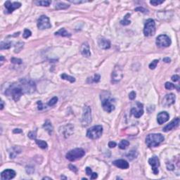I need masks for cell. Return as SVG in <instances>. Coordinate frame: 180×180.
I'll use <instances>...</instances> for the list:
<instances>
[{"mask_svg": "<svg viewBox=\"0 0 180 180\" xmlns=\"http://www.w3.org/2000/svg\"><path fill=\"white\" fill-rule=\"evenodd\" d=\"M135 11H140V12H142V13H147V10H146L145 8H143V7H137L136 8H135Z\"/></svg>", "mask_w": 180, "mask_h": 180, "instance_id": "obj_42", "label": "cell"}, {"mask_svg": "<svg viewBox=\"0 0 180 180\" xmlns=\"http://www.w3.org/2000/svg\"><path fill=\"white\" fill-rule=\"evenodd\" d=\"M0 49L1 50H3V49H9L11 46V42H2L1 43L0 45Z\"/></svg>", "mask_w": 180, "mask_h": 180, "instance_id": "obj_29", "label": "cell"}, {"mask_svg": "<svg viewBox=\"0 0 180 180\" xmlns=\"http://www.w3.org/2000/svg\"><path fill=\"white\" fill-rule=\"evenodd\" d=\"M69 168L70 169V170L73 171L74 172H76L77 171H78V169H77V168H76V167H75V166L73 165H70Z\"/></svg>", "mask_w": 180, "mask_h": 180, "instance_id": "obj_45", "label": "cell"}, {"mask_svg": "<svg viewBox=\"0 0 180 180\" xmlns=\"http://www.w3.org/2000/svg\"><path fill=\"white\" fill-rule=\"evenodd\" d=\"M164 139L161 134H150L146 138V143L148 147H156L163 142Z\"/></svg>", "mask_w": 180, "mask_h": 180, "instance_id": "obj_2", "label": "cell"}, {"mask_svg": "<svg viewBox=\"0 0 180 180\" xmlns=\"http://www.w3.org/2000/svg\"><path fill=\"white\" fill-rule=\"evenodd\" d=\"M36 136H37V132L36 131H33L29 132L28 136L32 139H36Z\"/></svg>", "mask_w": 180, "mask_h": 180, "instance_id": "obj_40", "label": "cell"}, {"mask_svg": "<svg viewBox=\"0 0 180 180\" xmlns=\"http://www.w3.org/2000/svg\"><path fill=\"white\" fill-rule=\"evenodd\" d=\"M58 101V98L56 96H54L53 98H51L50 101H49V102H48V105H49V106H54Z\"/></svg>", "mask_w": 180, "mask_h": 180, "instance_id": "obj_34", "label": "cell"}, {"mask_svg": "<svg viewBox=\"0 0 180 180\" xmlns=\"http://www.w3.org/2000/svg\"><path fill=\"white\" fill-rule=\"evenodd\" d=\"M35 4L38 6H49L51 1H37L35 2Z\"/></svg>", "mask_w": 180, "mask_h": 180, "instance_id": "obj_30", "label": "cell"}, {"mask_svg": "<svg viewBox=\"0 0 180 180\" xmlns=\"http://www.w3.org/2000/svg\"><path fill=\"white\" fill-rule=\"evenodd\" d=\"M55 35H59L61 37H70L71 34L68 33L65 28H61L55 33Z\"/></svg>", "mask_w": 180, "mask_h": 180, "instance_id": "obj_22", "label": "cell"}, {"mask_svg": "<svg viewBox=\"0 0 180 180\" xmlns=\"http://www.w3.org/2000/svg\"><path fill=\"white\" fill-rule=\"evenodd\" d=\"M156 33V23L154 20L151 18L148 19L146 21L145 25H144V28H143V34L145 36L148 37V36H153L155 35Z\"/></svg>", "mask_w": 180, "mask_h": 180, "instance_id": "obj_6", "label": "cell"}, {"mask_svg": "<svg viewBox=\"0 0 180 180\" xmlns=\"http://www.w3.org/2000/svg\"><path fill=\"white\" fill-rule=\"evenodd\" d=\"M135 97H136V93H135V91H131V92L130 93V94H129V98H130V100H134Z\"/></svg>", "mask_w": 180, "mask_h": 180, "instance_id": "obj_41", "label": "cell"}, {"mask_svg": "<svg viewBox=\"0 0 180 180\" xmlns=\"http://www.w3.org/2000/svg\"><path fill=\"white\" fill-rule=\"evenodd\" d=\"M19 83L24 91V94H32L36 90L35 84L31 80L21 79L19 81Z\"/></svg>", "mask_w": 180, "mask_h": 180, "instance_id": "obj_3", "label": "cell"}, {"mask_svg": "<svg viewBox=\"0 0 180 180\" xmlns=\"http://www.w3.org/2000/svg\"><path fill=\"white\" fill-rule=\"evenodd\" d=\"M85 152L82 148H77L68 152L66 154V158L70 161H75L78 159H80L85 156Z\"/></svg>", "mask_w": 180, "mask_h": 180, "instance_id": "obj_4", "label": "cell"}, {"mask_svg": "<svg viewBox=\"0 0 180 180\" xmlns=\"http://www.w3.org/2000/svg\"><path fill=\"white\" fill-rule=\"evenodd\" d=\"M97 177H98V175H97L96 173H95V172H92V174L91 175L90 179H91V180H95V179H96Z\"/></svg>", "mask_w": 180, "mask_h": 180, "instance_id": "obj_46", "label": "cell"}, {"mask_svg": "<svg viewBox=\"0 0 180 180\" xmlns=\"http://www.w3.org/2000/svg\"><path fill=\"white\" fill-rule=\"evenodd\" d=\"M158 62H159V61L157 60V59L154 60V61H153L149 64V68L151 70L155 69L156 68V66H157V65H158Z\"/></svg>", "mask_w": 180, "mask_h": 180, "instance_id": "obj_33", "label": "cell"}, {"mask_svg": "<svg viewBox=\"0 0 180 180\" xmlns=\"http://www.w3.org/2000/svg\"><path fill=\"white\" fill-rule=\"evenodd\" d=\"M132 114L136 118H139L143 114V104L141 103H136V107L133 108L131 110Z\"/></svg>", "mask_w": 180, "mask_h": 180, "instance_id": "obj_14", "label": "cell"}, {"mask_svg": "<svg viewBox=\"0 0 180 180\" xmlns=\"http://www.w3.org/2000/svg\"><path fill=\"white\" fill-rule=\"evenodd\" d=\"M91 110L88 106H85L83 109L82 117V124L83 127H87L91 123Z\"/></svg>", "mask_w": 180, "mask_h": 180, "instance_id": "obj_7", "label": "cell"}, {"mask_svg": "<svg viewBox=\"0 0 180 180\" xmlns=\"http://www.w3.org/2000/svg\"><path fill=\"white\" fill-rule=\"evenodd\" d=\"M43 127L45 128V130H46L49 132V135H51V133L53 132V127H52V125H51V122L49 121V120H46V122H45L44 125H43Z\"/></svg>", "mask_w": 180, "mask_h": 180, "instance_id": "obj_23", "label": "cell"}, {"mask_svg": "<svg viewBox=\"0 0 180 180\" xmlns=\"http://www.w3.org/2000/svg\"><path fill=\"white\" fill-rule=\"evenodd\" d=\"M175 102V96L173 94H169L165 96V97L163 99V102H162V105L163 106L165 107H170L172 106V104H174Z\"/></svg>", "mask_w": 180, "mask_h": 180, "instance_id": "obj_13", "label": "cell"}, {"mask_svg": "<svg viewBox=\"0 0 180 180\" xmlns=\"http://www.w3.org/2000/svg\"><path fill=\"white\" fill-rule=\"evenodd\" d=\"M80 51L83 56L87 58H89L91 56V52H90V46L88 45L87 42H85L83 43L81 46L80 48Z\"/></svg>", "mask_w": 180, "mask_h": 180, "instance_id": "obj_21", "label": "cell"}, {"mask_svg": "<svg viewBox=\"0 0 180 180\" xmlns=\"http://www.w3.org/2000/svg\"><path fill=\"white\" fill-rule=\"evenodd\" d=\"M108 146L109 148H114L116 146V143L114 142V141H110L108 143Z\"/></svg>", "mask_w": 180, "mask_h": 180, "instance_id": "obj_47", "label": "cell"}, {"mask_svg": "<svg viewBox=\"0 0 180 180\" xmlns=\"http://www.w3.org/2000/svg\"><path fill=\"white\" fill-rule=\"evenodd\" d=\"M136 156H137V153H136V151H130L129 153V154L127 155V157L130 160H133L134 158H135Z\"/></svg>", "mask_w": 180, "mask_h": 180, "instance_id": "obj_32", "label": "cell"}, {"mask_svg": "<svg viewBox=\"0 0 180 180\" xmlns=\"http://www.w3.org/2000/svg\"><path fill=\"white\" fill-rule=\"evenodd\" d=\"M165 1L163 0H152L150 1L151 4H152L153 6H158L159 4H161L163 3Z\"/></svg>", "mask_w": 180, "mask_h": 180, "instance_id": "obj_37", "label": "cell"}, {"mask_svg": "<svg viewBox=\"0 0 180 180\" xmlns=\"http://www.w3.org/2000/svg\"><path fill=\"white\" fill-rule=\"evenodd\" d=\"M169 118H170V115L165 111L160 112L157 115V121L159 125H162L163 123H166L167 121H168Z\"/></svg>", "mask_w": 180, "mask_h": 180, "instance_id": "obj_18", "label": "cell"}, {"mask_svg": "<svg viewBox=\"0 0 180 180\" xmlns=\"http://www.w3.org/2000/svg\"><path fill=\"white\" fill-rule=\"evenodd\" d=\"M172 81H174V82H177L180 80V77L177 75H173L172 77Z\"/></svg>", "mask_w": 180, "mask_h": 180, "instance_id": "obj_43", "label": "cell"}, {"mask_svg": "<svg viewBox=\"0 0 180 180\" xmlns=\"http://www.w3.org/2000/svg\"><path fill=\"white\" fill-rule=\"evenodd\" d=\"M3 108H4V101L1 100V110H3Z\"/></svg>", "mask_w": 180, "mask_h": 180, "instance_id": "obj_52", "label": "cell"}, {"mask_svg": "<svg viewBox=\"0 0 180 180\" xmlns=\"http://www.w3.org/2000/svg\"><path fill=\"white\" fill-rule=\"evenodd\" d=\"M98 45L101 49H108L111 47V42L108 40L101 37L98 40Z\"/></svg>", "mask_w": 180, "mask_h": 180, "instance_id": "obj_19", "label": "cell"}, {"mask_svg": "<svg viewBox=\"0 0 180 180\" xmlns=\"http://www.w3.org/2000/svg\"><path fill=\"white\" fill-rule=\"evenodd\" d=\"M86 174L88 176H91V175L92 174V171H91V169L90 168H86Z\"/></svg>", "mask_w": 180, "mask_h": 180, "instance_id": "obj_44", "label": "cell"}, {"mask_svg": "<svg viewBox=\"0 0 180 180\" xmlns=\"http://www.w3.org/2000/svg\"><path fill=\"white\" fill-rule=\"evenodd\" d=\"M70 5L63 3V2H59L56 4V8L58 10H61V9H66V8H69Z\"/></svg>", "mask_w": 180, "mask_h": 180, "instance_id": "obj_26", "label": "cell"}, {"mask_svg": "<svg viewBox=\"0 0 180 180\" xmlns=\"http://www.w3.org/2000/svg\"><path fill=\"white\" fill-rule=\"evenodd\" d=\"M180 125V118H177L174 119L171 123H170L168 125H167L163 129V131L165 132H168L169 131H171L172 130H174L175 128H176L179 126Z\"/></svg>", "mask_w": 180, "mask_h": 180, "instance_id": "obj_17", "label": "cell"}, {"mask_svg": "<svg viewBox=\"0 0 180 180\" xmlns=\"http://www.w3.org/2000/svg\"><path fill=\"white\" fill-rule=\"evenodd\" d=\"M43 180H51V178H50V177H44V178H43Z\"/></svg>", "mask_w": 180, "mask_h": 180, "instance_id": "obj_53", "label": "cell"}, {"mask_svg": "<svg viewBox=\"0 0 180 180\" xmlns=\"http://www.w3.org/2000/svg\"><path fill=\"white\" fill-rule=\"evenodd\" d=\"M11 61L13 63H15V64H21L22 63V60L20 58H12L11 59Z\"/></svg>", "mask_w": 180, "mask_h": 180, "instance_id": "obj_39", "label": "cell"}, {"mask_svg": "<svg viewBox=\"0 0 180 180\" xmlns=\"http://www.w3.org/2000/svg\"><path fill=\"white\" fill-rule=\"evenodd\" d=\"M171 40L166 35H160L156 38V45L161 48L168 47L171 45Z\"/></svg>", "mask_w": 180, "mask_h": 180, "instance_id": "obj_9", "label": "cell"}, {"mask_svg": "<svg viewBox=\"0 0 180 180\" xmlns=\"http://www.w3.org/2000/svg\"><path fill=\"white\" fill-rule=\"evenodd\" d=\"M37 105H38V110H40V111H41L43 109V105H42V103L40 101H39L38 102H37Z\"/></svg>", "mask_w": 180, "mask_h": 180, "instance_id": "obj_49", "label": "cell"}, {"mask_svg": "<svg viewBox=\"0 0 180 180\" xmlns=\"http://www.w3.org/2000/svg\"><path fill=\"white\" fill-rule=\"evenodd\" d=\"M37 27L40 30L50 28L51 27V25L50 23L49 18L45 15L41 16L37 21Z\"/></svg>", "mask_w": 180, "mask_h": 180, "instance_id": "obj_11", "label": "cell"}, {"mask_svg": "<svg viewBox=\"0 0 180 180\" xmlns=\"http://www.w3.org/2000/svg\"><path fill=\"white\" fill-rule=\"evenodd\" d=\"M165 89H167V90H170L176 88V86H175V85H173L171 82H166L165 85Z\"/></svg>", "mask_w": 180, "mask_h": 180, "instance_id": "obj_36", "label": "cell"}, {"mask_svg": "<svg viewBox=\"0 0 180 180\" xmlns=\"http://www.w3.org/2000/svg\"><path fill=\"white\" fill-rule=\"evenodd\" d=\"M103 133V127L101 125L93 126L87 132V136L91 139H97L101 136Z\"/></svg>", "mask_w": 180, "mask_h": 180, "instance_id": "obj_5", "label": "cell"}, {"mask_svg": "<svg viewBox=\"0 0 180 180\" xmlns=\"http://www.w3.org/2000/svg\"><path fill=\"white\" fill-rule=\"evenodd\" d=\"M163 61L165 62V63H170V62L171 61V59L170 58H164Z\"/></svg>", "mask_w": 180, "mask_h": 180, "instance_id": "obj_50", "label": "cell"}, {"mask_svg": "<svg viewBox=\"0 0 180 180\" xmlns=\"http://www.w3.org/2000/svg\"><path fill=\"white\" fill-rule=\"evenodd\" d=\"M167 168H168V170H173L175 169V166L171 163H169V165H167Z\"/></svg>", "mask_w": 180, "mask_h": 180, "instance_id": "obj_48", "label": "cell"}, {"mask_svg": "<svg viewBox=\"0 0 180 180\" xmlns=\"http://www.w3.org/2000/svg\"><path fill=\"white\" fill-rule=\"evenodd\" d=\"M61 78L63 80H68V81H69V82H71V83H73V82H75V78H74V77H72V76L68 75L66 73L62 74L61 75Z\"/></svg>", "mask_w": 180, "mask_h": 180, "instance_id": "obj_24", "label": "cell"}, {"mask_svg": "<svg viewBox=\"0 0 180 180\" xmlns=\"http://www.w3.org/2000/svg\"><path fill=\"white\" fill-rule=\"evenodd\" d=\"M148 163L152 167V170L154 175H158L159 170L158 168L160 166V160L157 156H154L148 160Z\"/></svg>", "mask_w": 180, "mask_h": 180, "instance_id": "obj_12", "label": "cell"}, {"mask_svg": "<svg viewBox=\"0 0 180 180\" xmlns=\"http://www.w3.org/2000/svg\"><path fill=\"white\" fill-rule=\"evenodd\" d=\"M130 145V142L127 141V140H122L120 141V143H119V148L120 149H126L127 148V146Z\"/></svg>", "mask_w": 180, "mask_h": 180, "instance_id": "obj_27", "label": "cell"}, {"mask_svg": "<svg viewBox=\"0 0 180 180\" xmlns=\"http://www.w3.org/2000/svg\"><path fill=\"white\" fill-rule=\"evenodd\" d=\"M4 6L7 10V13H11L14 10L20 8L21 6V4L20 2H11L10 1H7L5 2Z\"/></svg>", "mask_w": 180, "mask_h": 180, "instance_id": "obj_15", "label": "cell"}, {"mask_svg": "<svg viewBox=\"0 0 180 180\" xmlns=\"http://www.w3.org/2000/svg\"><path fill=\"white\" fill-rule=\"evenodd\" d=\"M68 1L73 4H82V3H86L89 1H85V0H68Z\"/></svg>", "mask_w": 180, "mask_h": 180, "instance_id": "obj_38", "label": "cell"}, {"mask_svg": "<svg viewBox=\"0 0 180 180\" xmlns=\"http://www.w3.org/2000/svg\"><path fill=\"white\" fill-rule=\"evenodd\" d=\"M31 35H32V33H31V31H30V30H28V29H25L24 33L23 34V37L25 38V39H27V38H28L29 37H30Z\"/></svg>", "mask_w": 180, "mask_h": 180, "instance_id": "obj_35", "label": "cell"}, {"mask_svg": "<svg viewBox=\"0 0 180 180\" xmlns=\"http://www.w3.org/2000/svg\"><path fill=\"white\" fill-rule=\"evenodd\" d=\"M130 16V13H127L125 15V16L124 17V18H123V20L120 21V23L121 25H130V20H128V18H129V17Z\"/></svg>", "mask_w": 180, "mask_h": 180, "instance_id": "obj_28", "label": "cell"}, {"mask_svg": "<svg viewBox=\"0 0 180 180\" xmlns=\"http://www.w3.org/2000/svg\"><path fill=\"white\" fill-rule=\"evenodd\" d=\"M13 133H21L22 132V130H20V129H15L13 131Z\"/></svg>", "mask_w": 180, "mask_h": 180, "instance_id": "obj_51", "label": "cell"}, {"mask_svg": "<svg viewBox=\"0 0 180 180\" xmlns=\"http://www.w3.org/2000/svg\"><path fill=\"white\" fill-rule=\"evenodd\" d=\"M35 142L37 143V145H38V146H40V147L42 148V149H46V148H47V146H48V145H47V143L45 141H43V140H38V139H35Z\"/></svg>", "mask_w": 180, "mask_h": 180, "instance_id": "obj_25", "label": "cell"}, {"mask_svg": "<svg viewBox=\"0 0 180 180\" xmlns=\"http://www.w3.org/2000/svg\"><path fill=\"white\" fill-rule=\"evenodd\" d=\"M5 94L8 96H11L15 101H18L20 100L23 94H24V91L18 82L16 84H12L7 90H6Z\"/></svg>", "mask_w": 180, "mask_h": 180, "instance_id": "obj_1", "label": "cell"}, {"mask_svg": "<svg viewBox=\"0 0 180 180\" xmlns=\"http://www.w3.org/2000/svg\"><path fill=\"white\" fill-rule=\"evenodd\" d=\"M113 164L115 166L118 167L119 168H121V169H123V170H125V169H127L129 168V163L128 162L126 161L125 160H116L113 162Z\"/></svg>", "mask_w": 180, "mask_h": 180, "instance_id": "obj_20", "label": "cell"}, {"mask_svg": "<svg viewBox=\"0 0 180 180\" xmlns=\"http://www.w3.org/2000/svg\"><path fill=\"white\" fill-rule=\"evenodd\" d=\"M113 99L111 98L110 96H106L105 98H103L101 100V104L103 110L106 111L107 113H111L115 110V105L113 103Z\"/></svg>", "mask_w": 180, "mask_h": 180, "instance_id": "obj_8", "label": "cell"}, {"mask_svg": "<svg viewBox=\"0 0 180 180\" xmlns=\"http://www.w3.org/2000/svg\"><path fill=\"white\" fill-rule=\"evenodd\" d=\"M100 79H101V77H100V75H98V74H96V75H94V76L93 78H90L88 79V80H90V82H91V83H92V82H96V83H97L100 81Z\"/></svg>", "mask_w": 180, "mask_h": 180, "instance_id": "obj_31", "label": "cell"}, {"mask_svg": "<svg viewBox=\"0 0 180 180\" xmlns=\"http://www.w3.org/2000/svg\"><path fill=\"white\" fill-rule=\"evenodd\" d=\"M16 176V172L11 169L5 170L1 173V180H8L14 178Z\"/></svg>", "mask_w": 180, "mask_h": 180, "instance_id": "obj_16", "label": "cell"}, {"mask_svg": "<svg viewBox=\"0 0 180 180\" xmlns=\"http://www.w3.org/2000/svg\"><path fill=\"white\" fill-rule=\"evenodd\" d=\"M123 73L122 68L120 66H116L112 72L111 75V82L113 84L119 82L123 78Z\"/></svg>", "mask_w": 180, "mask_h": 180, "instance_id": "obj_10", "label": "cell"}]
</instances>
